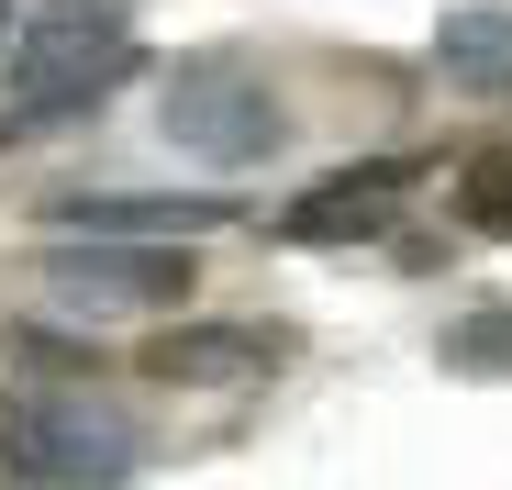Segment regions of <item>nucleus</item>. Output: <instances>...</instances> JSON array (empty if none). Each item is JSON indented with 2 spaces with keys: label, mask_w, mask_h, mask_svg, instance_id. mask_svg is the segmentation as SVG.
Returning <instances> with one entry per match:
<instances>
[{
  "label": "nucleus",
  "mask_w": 512,
  "mask_h": 490,
  "mask_svg": "<svg viewBox=\"0 0 512 490\" xmlns=\"http://www.w3.org/2000/svg\"><path fill=\"white\" fill-rule=\"evenodd\" d=\"M446 212H457L468 234H490V245H512V145H490V156H468V168L446 179Z\"/></svg>",
  "instance_id": "10"
},
{
  "label": "nucleus",
  "mask_w": 512,
  "mask_h": 490,
  "mask_svg": "<svg viewBox=\"0 0 512 490\" xmlns=\"http://www.w3.org/2000/svg\"><path fill=\"white\" fill-rule=\"evenodd\" d=\"M34 290L56 312H179L201 301V245H90V234H67L34 257Z\"/></svg>",
  "instance_id": "4"
},
{
  "label": "nucleus",
  "mask_w": 512,
  "mask_h": 490,
  "mask_svg": "<svg viewBox=\"0 0 512 490\" xmlns=\"http://www.w3.org/2000/svg\"><path fill=\"white\" fill-rule=\"evenodd\" d=\"M45 12H112V23H123V12H134V0H45Z\"/></svg>",
  "instance_id": "11"
},
{
  "label": "nucleus",
  "mask_w": 512,
  "mask_h": 490,
  "mask_svg": "<svg viewBox=\"0 0 512 490\" xmlns=\"http://www.w3.org/2000/svg\"><path fill=\"white\" fill-rule=\"evenodd\" d=\"M423 190V156H368V168H334V179H312L290 212H268V234L279 245H368V234H390L401 223V201Z\"/></svg>",
  "instance_id": "5"
},
{
  "label": "nucleus",
  "mask_w": 512,
  "mask_h": 490,
  "mask_svg": "<svg viewBox=\"0 0 512 490\" xmlns=\"http://www.w3.org/2000/svg\"><path fill=\"white\" fill-rule=\"evenodd\" d=\"M45 212L90 245H201L212 223H234V201H212V190H78Z\"/></svg>",
  "instance_id": "7"
},
{
  "label": "nucleus",
  "mask_w": 512,
  "mask_h": 490,
  "mask_svg": "<svg viewBox=\"0 0 512 490\" xmlns=\"http://www.w3.org/2000/svg\"><path fill=\"white\" fill-rule=\"evenodd\" d=\"M145 468V424L90 379H23L0 390V479L23 490H123Z\"/></svg>",
  "instance_id": "2"
},
{
  "label": "nucleus",
  "mask_w": 512,
  "mask_h": 490,
  "mask_svg": "<svg viewBox=\"0 0 512 490\" xmlns=\"http://www.w3.org/2000/svg\"><path fill=\"white\" fill-rule=\"evenodd\" d=\"M156 134L201 156L212 179H245V168H268V156L290 145V101L268 90V67L234 56V45H201L179 67H156Z\"/></svg>",
  "instance_id": "3"
},
{
  "label": "nucleus",
  "mask_w": 512,
  "mask_h": 490,
  "mask_svg": "<svg viewBox=\"0 0 512 490\" xmlns=\"http://www.w3.org/2000/svg\"><path fill=\"white\" fill-rule=\"evenodd\" d=\"M435 357L457 379H512V301H468L446 335H435Z\"/></svg>",
  "instance_id": "9"
},
{
  "label": "nucleus",
  "mask_w": 512,
  "mask_h": 490,
  "mask_svg": "<svg viewBox=\"0 0 512 490\" xmlns=\"http://www.w3.org/2000/svg\"><path fill=\"white\" fill-rule=\"evenodd\" d=\"M290 357L279 323H167V335H145V379L156 390H268V368Z\"/></svg>",
  "instance_id": "6"
},
{
  "label": "nucleus",
  "mask_w": 512,
  "mask_h": 490,
  "mask_svg": "<svg viewBox=\"0 0 512 490\" xmlns=\"http://www.w3.org/2000/svg\"><path fill=\"white\" fill-rule=\"evenodd\" d=\"M134 78H145V45L112 12H45V23H23L0 45V145L90 123L112 90H134Z\"/></svg>",
  "instance_id": "1"
},
{
  "label": "nucleus",
  "mask_w": 512,
  "mask_h": 490,
  "mask_svg": "<svg viewBox=\"0 0 512 490\" xmlns=\"http://www.w3.org/2000/svg\"><path fill=\"white\" fill-rule=\"evenodd\" d=\"M435 78L468 101H512V0H468L435 23Z\"/></svg>",
  "instance_id": "8"
},
{
  "label": "nucleus",
  "mask_w": 512,
  "mask_h": 490,
  "mask_svg": "<svg viewBox=\"0 0 512 490\" xmlns=\"http://www.w3.org/2000/svg\"><path fill=\"white\" fill-rule=\"evenodd\" d=\"M12 34H23V12H12V0H0V45H12Z\"/></svg>",
  "instance_id": "12"
}]
</instances>
